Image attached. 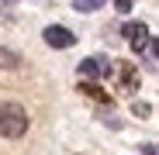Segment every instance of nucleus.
<instances>
[{
    "mask_svg": "<svg viewBox=\"0 0 159 155\" xmlns=\"http://www.w3.org/2000/svg\"><path fill=\"white\" fill-rule=\"evenodd\" d=\"M24 131H28V110L21 103H0V135L21 138Z\"/></svg>",
    "mask_w": 159,
    "mask_h": 155,
    "instance_id": "f257e3e1",
    "label": "nucleus"
},
{
    "mask_svg": "<svg viewBox=\"0 0 159 155\" xmlns=\"http://www.w3.org/2000/svg\"><path fill=\"white\" fill-rule=\"evenodd\" d=\"M45 45L48 48H73V41H76V35L69 31V28H62V24H52V28H45Z\"/></svg>",
    "mask_w": 159,
    "mask_h": 155,
    "instance_id": "39448f33",
    "label": "nucleus"
},
{
    "mask_svg": "<svg viewBox=\"0 0 159 155\" xmlns=\"http://www.w3.org/2000/svg\"><path fill=\"white\" fill-rule=\"evenodd\" d=\"M4 4H14V0H4Z\"/></svg>",
    "mask_w": 159,
    "mask_h": 155,
    "instance_id": "ddd939ff",
    "label": "nucleus"
},
{
    "mask_svg": "<svg viewBox=\"0 0 159 155\" xmlns=\"http://www.w3.org/2000/svg\"><path fill=\"white\" fill-rule=\"evenodd\" d=\"M111 66H114V62L97 59V55H93V59H83V62H80V66H76V72H80V80H90V83H93V80H104V76H111Z\"/></svg>",
    "mask_w": 159,
    "mask_h": 155,
    "instance_id": "7ed1b4c3",
    "label": "nucleus"
},
{
    "mask_svg": "<svg viewBox=\"0 0 159 155\" xmlns=\"http://www.w3.org/2000/svg\"><path fill=\"white\" fill-rule=\"evenodd\" d=\"M111 80L121 93H135L139 90V69L131 66V62H114L111 66Z\"/></svg>",
    "mask_w": 159,
    "mask_h": 155,
    "instance_id": "f03ea898",
    "label": "nucleus"
},
{
    "mask_svg": "<svg viewBox=\"0 0 159 155\" xmlns=\"http://www.w3.org/2000/svg\"><path fill=\"white\" fill-rule=\"evenodd\" d=\"M80 93H87L90 100H97V103H107L111 100V93H104L97 83H90V80H80Z\"/></svg>",
    "mask_w": 159,
    "mask_h": 155,
    "instance_id": "423d86ee",
    "label": "nucleus"
},
{
    "mask_svg": "<svg viewBox=\"0 0 159 155\" xmlns=\"http://www.w3.org/2000/svg\"><path fill=\"white\" fill-rule=\"evenodd\" d=\"M142 155H159V148L156 145H142Z\"/></svg>",
    "mask_w": 159,
    "mask_h": 155,
    "instance_id": "9b49d317",
    "label": "nucleus"
},
{
    "mask_svg": "<svg viewBox=\"0 0 159 155\" xmlns=\"http://www.w3.org/2000/svg\"><path fill=\"white\" fill-rule=\"evenodd\" d=\"M149 48H152V55L159 59V38H152V41H149Z\"/></svg>",
    "mask_w": 159,
    "mask_h": 155,
    "instance_id": "f8f14e48",
    "label": "nucleus"
},
{
    "mask_svg": "<svg viewBox=\"0 0 159 155\" xmlns=\"http://www.w3.org/2000/svg\"><path fill=\"white\" fill-rule=\"evenodd\" d=\"M114 7H118V11H131V7H135V0H114Z\"/></svg>",
    "mask_w": 159,
    "mask_h": 155,
    "instance_id": "9d476101",
    "label": "nucleus"
},
{
    "mask_svg": "<svg viewBox=\"0 0 159 155\" xmlns=\"http://www.w3.org/2000/svg\"><path fill=\"white\" fill-rule=\"evenodd\" d=\"M121 35L128 38V45L135 48V52H142V48H145V45L152 41V38H149V28H145L142 21H128L125 28H121Z\"/></svg>",
    "mask_w": 159,
    "mask_h": 155,
    "instance_id": "20e7f679",
    "label": "nucleus"
},
{
    "mask_svg": "<svg viewBox=\"0 0 159 155\" xmlns=\"http://www.w3.org/2000/svg\"><path fill=\"white\" fill-rule=\"evenodd\" d=\"M131 110H135L139 117H149V103H139V100H135V103H131Z\"/></svg>",
    "mask_w": 159,
    "mask_h": 155,
    "instance_id": "1a4fd4ad",
    "label": "nucleus"
},
{
    "mask_svg": "<svg viewBox=\"0 0 159 155\" xmlns=\"http://www.w3.org/2000/svg\"><path fill=\"white\" fill-rule=\"evenodd\" d=\"M100 4H104V0H73V7H76L80 14H87V11H97Z\"/></svg>",
    "mask_w": 159,
    "mask_h": 155,
    "instance_id": "6e6552de",
    "label": "nucleus"
},
{
    "mask_svg": "<svg viewBox=\"0 0 159 155\" xmlns=\"http://www.w3.org/2000/svg\"><path fill=\"white\" fill-rule=\"evenodd\" d=\"M0 69H21V55L11 48H0Z\"/></svg>",
    "mask_w": 159,
    "mask_h": 155,
    "instance_id": "0eeeda50",
    "label": "nucleus"
}]
</instances>
